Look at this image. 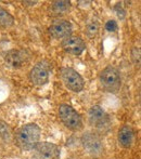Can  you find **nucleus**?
Returning a JSON list of instances; mask_svg holds the SVG:
<instances>
[{"mask_svg": "<svg viewBox=\"0 0 141 159\" xmlns=\"http://www.w3.org/2000/svg\"><path fill=\"white\" fill-rule=\"evenodd\" d=\"M40 132V128L36 124H28L22 127L15 135L17 146L23 151L34 149L39 143Z\"/></svg>", "mask_w": 141, "mask_h": 159, "instance_id": "f257e3e1", "label": "nucleus"}, {"mask_svg": "<svg viewBox=\"0 0 141 159\" xmlns=\"http://www.w3.org/2000/svg\"><path fill=\"white\" fill-rule=\"evenodd\" d=\"M59 116L62 122L72 131H79L82 128V121L79 114L72 106L68 104H62L59 107Z\"/></svg>", "mask_w": 141, "mask_h": 159, "instance_id": "f03ea898", "label": "nucleus"}, {"mask_svg": "<svg viewBox=\"0 0 141 159\" xmlns=\"http://www.w3.org/2000/svg\"><path fill=\"white\" fill-rule=\"evenodd\" d=\"M100 82L102 88L107 92L115 93L120 88V71L114 67H106L100 75Z\"/></svg>", "mask_w": 141, "mask_h": 159, "instance_id": "7ed1b4c3", "label": "nucleus"}, {"mask_svg": "<svg viewBox=\"0 0 141 159\" xmlns=\"http://www.w3.org/2000/svg\"><path fill=\"white\" fill-rule=\"evenodd\" d=\"M61 77L66 88L70 89L73 92H80L84 89V79L75 69L70 68V67H64L61 70Z\"/></svg>", "mask_w": 141, "mask_h": 159, "instance_id": "20e7f679", "label": "nucleus"}, {"mask_svg": "<svg viewBox=\"0 0 141 159\" xmlns=\"http://www.w3.org/2000/svg\"><path fill=\"white\" fill-rule=\"evenodd\" d=\"M31 81L35 86L41 87L49 81L50 76V64L48 61L38 62L31 70Z\"/></svg>", "mask_w": 141, "mask_h": 159, "instance_id": "39448f33", "label": "nucleus"}, {"mask_svg": "<svg viewBox=\"0 0 141 159\" xmlns=\"http://www.w3.org/2000/svg\"><path fill=\"white\" fill-rule=\"evenodd\" d=\"M6 64L12 69L25 66L30 61V54L26 50H11L4 57Z\"/></svg>", "mask_w": 141, "mask_h": 159, "instance_id": "423d86ee", "label": "nucleus"}, {"mask_svg": "<svg viewBox=\"0 0 141 159\" xmlns=\"http://www.w3.org/2000/svg\"><path fill=\"white\" fill-rule=\"evenodd\" d=\"M34 149L38 159H59L60 157L59 146H57L53 143H38Z\"/></svg>", "mask_w": 141, "mask_h": 159, "instance_id": "0eeeda50", "label": "nucleus"}, {"mask_svg": "<svg viewBox=\"0 0 141 159\" xmlns=\"http://www.w3.org/2000/svg\"><path fill=\"white\" fill-rule=\"evenodd\" d=\"M82 143L84 148L92 156H98L103 151V145L98 135L93 133H87L82 136Z\"/></svg>", "mask_w": 141, "mask_h": 159, "instance_id": "6e6552de", "label": "nucleus"}, {"mask_svg": "<svg viewBox=\"0 0 141 159\" xmlns=\"http://www.w3.org/2000/svg\"><path fill=\"white\" fill-rule=\"evenodd\" d=\"M51 36L55 39H66L71 37L72 34V25L68 21L65 20H58L52 23L49 28Z\"/></svg>", "mask_w": 141, "mask_h": 159, "instance_id": "1a4fd4ad", "label": "nucleus"}, {"mask_svg": "<svg viewBox=\"0 0 141 159\" xmlns=\"http://www.w3.org/2000/svg\"><path fill=\"white\" fill-rule=\"evenodd\" d=\"M62 48L65 52L70 53L74 55H79L84 52L85 48V42L79 37H68L64 39L61 43Z\"/></svg>", "mask_w": 141, "mask_h": 159, "instance_id": "9d476101", "label": "nucleus"}, {"mask_svg": "<svg viewBox=\"0 0 141 159\" xmlns=\"http://www.w3.org/2000/svg\"><path fill=\"white\" fill-rule=\"evenodd\" d=\"M89 120L92 125H96L97 127H104L109 122V116L106 115V113L103 111V108L98 105L92 106L89 109L88 113Z\"/></svg>", "mask_w": 141, "mask_h": 159, "instance_id": "9b49d317", "label": "nucleus"}, {"mask_svg": "<svg viewBox=\"0 0 141 159\" xmlns=\"http://www.w3.org/2000/svg\"><path fill=\"white\" fill-rule=\"evenodd\" d=\"M134 131L129 126H124L120 128L118 132V142L125 148H129L133 145Z\"/></svg>", "mask_w": 141, "mask_h": 159, "instance_id": "f8f14e48", "label": "nucleus"}, {"mask_svg": "<svg viewBox=\"0 0 141 159\" xmlns=\"http://www.w3.org/2000/svg\"><path fill=\"white\" fill-rule=\"evenodd\" d=\"M14 24V17L2 7H0V26L11 27Z\"/></svg>", "mask_w": 141, "mask_h": 159, "instance_id": "ddd939ff", "label": "nucleus"}, {"mask_svg": "<svg viewBox=\"0 0 141 159\" xmlns=\"http://www.w3.org/2000/svg\"><path fill=\"white\" fill-rule=\"evenodd\" d=\"M71 9V2L60 0V1H53L52 2V10L57 14H64Z\"/></svg>", "mask_w": 141, "mask_h": 159, "instance_id": "4468645a", "label": "nucleus"}, {"mask_svg": "<svg viewBox=\"0 0 141 159\" xmlns=\"http://www.w3.org/2000/svg\"><path fill=\"white\" fill-rule=\"evenodd\" d=\"M0 138L6 142H10L12 139V131L11 128L9 127V125L7 122L0 120Z\"/></svg>", "mask_w": 141, "mask_h": 159, "instance_id": "2eb2a0df", "label": "nucleus"}, {"mask_svg": "<svg viewBox=\"0 0 141 159\" xmlns=\"http://www.w3.org/2000/svg\"><path fill=\"white\" fill-rule=\"evenodd\" d=\"M98 30H99V25H98L97 22H91L90 24L87 25V28H86V34L88 37L92 38L97 35Z\"/></svg>", "mask_w": 141, "mask_h": 159, "instance_id": "dca6fc26", "label": "nucleus"}, {"mask_svg": "<svg viewBox=\"0 0 141 159\" xmlns=\"http://www.w3.org/2000/svg\"><path fill=\"white\" fill-rule=\"evenodd\" d=\"M131 57H133V61L136 65L139 66L140 65V50L139 48H134L131 51Z\"/></svg>", "mask_w": 141, "mask_h": 159, "instance_id": "f3484780", "label": "nucleus"}, {"mask_svg": "<svg viewBox=\"0 0 141 159\" xmlns=\"http://www.w3.org/2000/svg\"><path fill=\"white\" fill-rule=\"evenodd\" d=\"M117 23L115 21H113V20L107 21L106 24V30L107 32H115V30H117Z\"/></svg>", "mask_w": 141, "mask_h": 159, "instance_id": "a211bd4d", "label": "nucleus"}, {"mask_svg": "<svg viewBox=\"0 0 141 159\" xmlns=\"http://www.w3.org/2000/svg\"><path fill=\"white\" fill-rule=\"evenodd\" d=\"M118 8H120V10H118V9L115 7V11H116V13H117V16H118V17H120V19H123V17L125 16V11H124V10H122L120 6H118Z\"/></svg>", "mask_w": 141, "mask_h": 159, "instance_id": "6ab92c4d", "label": "nucleus"}]
</instances>
